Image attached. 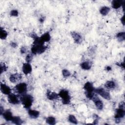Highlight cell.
<instances>
[{
  "mask_svg": "<svg viewBox=\"0 0 125 125\" xmlns=\"http://www.w3.org/2000/svg\"><path fill=\"white\" fill-rule=\"evenodd\" d=\"M70 34L76 43L80 44L82 42V37L80 34L75 31H72Z\"/></svg>",
  "mask_w": 125,
  "mask_h": 125,
  "instance_id": "cell-11",
  "label": "cell"
},
{
  "mask_svg": "<svg viewBox=\"0 0 125 125\" xmlns=\"http://www.w3.org/2000/svg\"><path fill=\"white\" fill-rule=\"evenodd\" d=\"M33 40V44L31 48L32 54L36 55L43 53L47 48V46L44 45V42L38 36L35 38Z\"/></svg>",
  "mask_w": 125,
  "mask_h": 125,
  "instance_id": "cell-1",
  "label": "cell"
},
{
  "mask_svg": "<svg viewBox=\"0 0 125 125\" xmlns=\"http://www.w3.org/2000/svg\"><path fill=\"white\" fill-rule=\"evenodd\" d=\"M91 100H92L94 102L96 108L98 110H101L103 109V107H104L103 103L102 101H101L100 99V98H99V97L98 96V95L96 93L94 94V95H93V96Z\"/></svg>",
  "mask_w": 125,
  "mask_h": 125,
  "instance_id": "cell-8",
  "label": "cell"
},
{
  "mask_svg": "<svg viewBox=\"0 0 125 125\" xmlns=\"http://www.w3.org/2000/svg\"><path fill=\"white\" fill-rule=\"evenodd\" d=\"M1 115H2L4 120L7 122H9V121L11 122L14 117V116L13 115L12 112L9 109L4 111Z\"/></svg>",
  "mask_w": 125,
  "mask_h": 125,
  "instance_id": "cell-13",
  "label": "cell"
},
{
  "mask_svg": "<svg viewBox=\"0 0 125 125\" xmlns=\"http://www.w3.org/2000/svg\"><path fill=\"white\" fill-rule=\"evenodd\" d=\"M0 90L3 94L7 95H8L11 93V89L7 85L2 83L0 84Z\"/></svg>",
  "mask_w": 125,
  "mask_h": 125,
  "instance_id": "cell-15",
  "label": "cell"
},
{
  "mask_svg": "<svg viewBox=\"0 0 125 125\" xmlns=\"http://www.w3.org/2000/svg\"><path fill=\"white\" fill-rule=\"evenodd\" d=\"M28 114L29 117L32 119H37L40 116V112L32 109H28Z\"/></svg>",
  "mask_w": 125,
  "mask_h": 125,
  "instance_id": "cell-18",
  "label": "cell"
},
{
  "mask_svg": "<svg viewBox=\"0 0 125 125\" xmlns=\"http://www.w3.org/2000/svg\"><path fill=\"white\" fill-rule=\"evenodd\" d=\"M62 76H63V77H64V78H67V77H69L71 75L69 71L66 69H63L62 70Z\"/></svg>",
  "mask_w": 125,
  "mask_h": 125,
  "instance_id": "cell-27",
  "label": "cell"
},
{
  "mask_svg": "<svg viewBox=\"0 0 125 125\" xmlns=\"http://www.w3.org/2000/svg\"><path fill=\"white\" fill-rule=\"evenodd\" d=\"M125 3L124 0H112L111 2V6L113 8L117 9L119 8H120L123 4Z\"/></svg>",
  "mask_w": 125,
  "mask_h": 125,
  "instance_id": "cell-16",
  "label": "cell"
},
{
  "mask_svg": "<svg viewBox=\"0 0 125 125\" xmlns=\"http://www.w3.org/2000/svg\"><path fill=\"white\" fill-rule=\"evenodd\" d=\"M104 87L109 90L111 89H114L116 87V84L115 82L113 81H108L105 82V83L104 84Z\"/></svg>",
  "mask_w": 125,
  "mask_h": 125,
  "instance_id": "cell-19",
  "label": "cell"
},
{
  "mask_svg": "<svg viewBox=\"0 0 125 125\" xmlns=\"http://www.w3.org/2000/svg\"><path fill=\"white\" fill-rule=\"evenodd\" d=\"M11 122H12V123L14 124L20 125L23 123V121L19 116H14L11 121Z\"/></svg>",
  "mask_w": 125,
  "mask_h": 125,
  "instance_id": "cell-21",
  "label": "cell"
},
{
  "mask_svg": "<svg viewBox=\"0 0 125 125\" xmlns=\"http://www.w3.org/2000/svg\"><path fill=\"white\" fill-rule=\"evenodd\" d=\"M121 23L123 24V25H125V16L123 15V17L121 18Z\"/></svg>",
  "mask_w": 125,
  "mask_h": 125,
  "instance_id": "cell-35",
  "label": "cell"
},
{
  "mask_svg": "<svg viewBox=\"0 0 125 125\" xmlns=\"http://www.w3.org/2000/svg\"><path fill=\"white\" fill-rule=\"evenodd\" d=\"M7 69V67L5 65L4 63H0V73L2 74L3 72L6 71Z\"/></svg>",
  "mask_w": 125,
  "mask_h": 125,
  "instance_id": "cell-29",
  "label": "cell"
},
{
  "mask_svg": "<svg viewBox=\"0 0 125 125\" xmlns=\"http://www.w3.org/2000/svg\"><path fill=\"white\" fill-rule=\"evenodd\" d=\"M105 69L106 71H110L111 70V67L110 66H106L105 67Z\"/></svg>",
  "mask_w": 125,
  "mask_h": 125,
  "instance_id": "cell-37",
  "label": "cell"
},
{
  "mask_svg": "<svg viewBox=\"0 0 125 125\" xmlns=\"http://www.w3.org/2000/svg\"><path fill=\"white\" fill-rule=\"evenodd\" d=\"M46 97L48 99L51 101L56 100L59 99V96L58 94L56 93V92L51 91L50 90H48L46 93Z\"/></svg>",
  "mask_w": 125,
  "mask_h": 125,
  "instance_id": "cell-14",
  "label": "cell"
},
{
  "mask_svg": "<svg viewBox=\"0 0 125 125\" xmlns=\"http://www.w3.org/2000/svg\"><path fill=\"white\" fill-rule=\"evenodd\" d=\"M10 15L12 17H18L19 15V12L16 9H13L10 11Z\"/></svg>",
  "mask_w": 125,
  "mask_h": 125,
  "instance_id": "cell-30",
  "label": "cell"
},
{
  "mask_svg": "<svg viewBox=\"0 0 125 125\" xmlns=\"http://www.w3.org/2000/svg\"><path fill=\"white\" fill-rule=\"evenodd\" d=\"M32 67L30 63L25 62L24 63L22 66V70L23 73L25 75H27L30 74L32 72Z\"/></svg>",
  "mask_w": 125,
  "mask_h": 125,
  "instance_id": "cell-12",
  "label": "cell"
},
{
  "mask_svg": "<svg viewBox=\"0 0 125 125\" xmlns=\"http://www.w3.org/2000/svg\"><path fill=\"white\" fill-rule=\"evenodd\" d=\"M27 47L25 46H22L20 49V52L21 54H25L27 52Z\"/></svg>",
  "mask_w": 125,
  "mask_h": 125,
  "instance_id": "cell-31",
  "label": "cell"
},
{
  "mask_svg": "<svg viewBox=\"0 0 125 125\" xmlns=\"http://www.w3.org/2000/svg\"><path fill=\"white\" fill-rule=\"evenodd\" d=\"M92 65V63L90 61H85L81 62L80 64L81 67L85 70H88L91 69Z\"/></svg>",
  "mask_w": 125,
  "mask_h": 125,
  "instance_id": "cell-17",
  "label": "cell"
},
{
  "mask_svg": "<svg viewBox=\"0 0 125 125\" xmlns=\"http://www.w3.org/2000/svg\"><path fill=\"white\" fill-rule=\"evenodd\" d=\"M33 54H28L25 57V61L26 62L30 63L33 59Z\"/></svg>",
  "mask_w": 125,
  "mask_h": 125,
  "instance_id": "cell-28",
  "label": "cell"
},
{
  "mask_svg": "<svg viewBox=\"0 0 125 125\" xmlns=\"http://www.w3.org/2000/svg\"><path fill=\"white\" fill-rule=\"evenodd\" d=\"M110 8L107 6H104L100 8V13L103 16H106L110 11Z\"/></svg>",
  "mask_w": 125,
  "mask_h": 125,
  "instance_id": "cell-20",
  "label": "cell"
},
{
  "mask_svg": "<svg viewBox=\"0 0 125 125\" xmlns=\"http://www.w3.org/2000/svg\"><path fill=\"white\" fill-rule=\"evenodd\" d=\"M8 36V33L6 30L0 27V38L1 40H5Z\"/></svg>",
  "mask_w": 125,
  "mask_h": 125,
  "instance_id": "cell-25",
  "label": "cell"
},
{
  "mask_svg": "<svg viewBox=\"0 0 125 125\" xmlns=\"http://www.w3.org/2000/svg\"><path fill=\"white\" fill-rule=\"evenodd\" d=\"M20 100L23 107L27 109H30L34 101V98L32 96L26 93L20 95Z\"/></svg>",
  "mask_w": 125,
  "mask_h": 125,
  "instance_id": "cell-2",
  "label": "cell"
},
{
  "mask_svg": "<svg viewBox=\"0 0 125 125\" xmlns=\"http://www.w3.org/2000/svg\"><path fill=\"white\" fill-rule=\"evenodd\" d=\"M4 108H3V107L1 105H0V113L1 115L2 114V113L4 112Z\"/></svg>",
  "mask_w": 125,
  "mask_h": 125,
  "instance_id": "cell-36",
  "label": "cell"
},
{
  "mask_svg": "<svg viewBox=\"0 0 125 125\" xmlns=\"http://www.w3.org/2000/svg\"><path fill=\"white\" fill-rule=\"evenodd\" d=\"M125 102L124 101L120 102L118 105V107L123 108V109H125Z\"/></svg>",
  "mask_w": 125,
  "mask_h": 125,
  "instance_id": "cell-32",
  "label": "cell"
},
{
  "mask_svg": "<svg viewBox=\"0 0 125 125\" xmlns=\"http://www.w3.org/2000/svg\"><path fill=\"white\" fill-rule=\"evenodd\" d=\"M83 89L85 91V94L86 98L89 100H91L95 93L94 92L95 88L94 87L93 83L90 82H86L83 86Z\"/></svg>",
  "mask_w": 125,
  "mask_h": 125,
  "instance_id": "cell-3",
  "label": "cell"
},
{
  "mask_svg": "<svg viewBox=\"0 0 125 125\" xmlns=\"http://www.w3.org/2000/svg\"><path fill=\"white\" fill-rule=\"evenodd\" d=\"M68 120L69 122L73 124H77L78 120L76 119V117L73 115H69L68 117Z\"/></svg>",
  "mask_w": 125,
  "mask_h": 125,
  "instance_id": "cell-26",
  "label": "cell"
},
{
  "mask_svg": "<svg viewBox=\"0 0 125 125\" xmlns=\"http://www.w3.org/2000/svg\"><path fill=\"white\" fill-rule=\"evenodd\" d=\"M46 123L50 125H54L56 124V120L53 116H48L46 118Z\"/></svg>",
  "mask_w": 125,
  "mask_h": 125,
  "instance_id": "cell-23",
  "label": "cell"
},
{
  "mask_svg": "<svg viewBox=\"0 0 125 125\" xmlns=\"http://www.w3.org/2000/svg\"><path fill=\"white\" fill-rule=\"evenodd\" d=\"M125 115V109L118 107L115 110L114 118L115 119V122L117 124H119L121 122V119L123 118Z\"/></svg>",
  "mask_w": 125,
  "mask_h": 125,
  "instance_id": "cell-7",
  "label": "cell"
},
{
  "mask_svg": "<svg viewBox=\"0 0 125 125\" xmlns=\"http://www.w3.org/2000/svg\"><path fill=\"white\" fill-rule=\"evenodd\" d=\"M94 92L97 94L100 95L105 100H109L111 99V96L109 92L103 87H99L97 88H95Z\"/></svg>",
  "mask_w": 125,
  "mask_h": 125,
  "instance_id": "cell-6",
  "label": "cell"
},
{
  "mask_svg": "<svg viewBox=\"0 0 125 125\" xmlns=\"http://www.w3.org/2000/svg\"><path fill=\"white\" fill-rule=\"evenodd\" d=\"M59 97L62 99V101L64 104H68L70 103L71 97L68 91L66 89H62L58 93Z\"/></svg>",
  "mask_w": 125,
  "mask_h": 125,
  "instance_id": "cell-4",
  "label": "cell"
},
{
  "mask_svg": "<svg viewBox=\"0 0 125 125\" xmlns=\"http://www.w3.org/2000/svg\"><path fill=\"white\" fill-rule=\"evenodd\" d=\"M13 90L17 94L22 95L26 93L27 90V85L25 83H20L16 85Z\"/></svg>",
  "mask_w": 125,
  "mask_h": 125,
  "instance_id": "cell-5",
  "label": "cell"
},
{
  "mask_svg": "<svg viewBox=\"0 0 125 125\" xmlns=\"http://www.w3.org/2000/svg\"><path fill=\"white\" fill-rule=\"evenodd\" d=\"M10 45H11V46H12L13 48H16L18 46L17 43L16 42H10Z\"/></svg>",
  "mask_w": 125,
  "mask_h": 125,
  "instance_id": "cell-33",
  "label": "cell"
},
{
  "mask_svg": "<svg viewBox=\"0 0 125 125\" xmlns=\"http://www.w3.org/2000/svg\"><path fill=\"white\" fill-rule=\"evenodd\" d=\"M44 21V18L43 17H41V18H40V19H39V21H40V22H41V23H42V22Z\"/></svg>",
  "mask_w": 125,
  "mask_h": 125,
  "instance_id": "cell-38",
  "label": "cell"
},
{
  "mask_svg": "<svg viewBox=\"0 0 125 125\" xmlns=\"http://www.w3.org/2000/svg\"><path fill=\"white\" fill-rule=\"evenodd\" d=\"M41 39L42 40L43 42H48L51 39V36L50 34L48 32H45L43 33L42 36L40 37Z\"/></svg>",
  "mask_w": 125,
  "mask_h": 125,
  "instance_id": "cell-22",
  "label": "cell"
},
{
  "mask_svg": "<svg viewBox=\"0 0 125 125\" xmlns=\"http://www.w3.org/2000/svg\"><path fill=\"white\" fill-rule=\"evenodd\" d=\"M22 78V75L20 73H14L10 75L9 81L12 83H17Z\"/></svg>",
  "mask_w": 125,
  "mask_h": 125,
  "instance_id": "cell-10",
  "label": "cell"
},
{
  "mask_svg": "<svg viewBox=\"0 0 125 125\" xmlns=\"http://www.w3.org/2000/svg\"><path fill=\"white\" fill-rule=\"evenodd\" d=\"M116 65L121 67H122V68H124V62H117L116 63Z\"/></svg>",
  "mask_w": 125,
  "mask_h": 125,
  "instance_id": "cell-34",
  "label": "cell"
},
{
  "mask_svg": "<svg viewBox=\"0 0 125 125\" xmlns=\"http://www.w3.org/2000/svg\"><path fill=\"white\" fill-rule=\"evenodd\" d=\"M7 100L8 102L12 104H18L21 102L20 97L16 94L12 93L8 95Z\"/></svg>",
  "mask_w": 125,
  "mask_h": 125,
  "instance_id": "cell-9",
  "label": "cell"
},
{
  "mask_svg": "<svg viewBox=\"0 0 125 125\" xmlns=\"http://www.w3.org/2000/svg\"><path fill=\"white\" fill-rule=\"evenodd\" d=\"M116 38L119 42H123L125 39V32H120L117 34Z\"/></svg>",
  "mask_w": 125,
  "mask_h": 125,
  "instance_id": "cell-24",
  "label": "cell"
}]
</instances>
